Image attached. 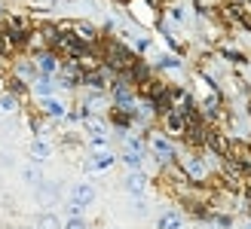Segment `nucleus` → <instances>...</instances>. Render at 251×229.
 Returning a JSON list of instances; mask_svg holds the SVG:
<instances>
[{
    "label": "nucleus",
    "instance_id": "1",
    "mask_svg": "<svg viewBox=\"0 0 251 229\" xmlns=\"http://www.w3.org/2000/svg\"><path fill=\"white\" fill-rule=\"evenodd\" d=\"M71 202H74V205H80V208L92 205V202H95V186L92 183H77V186L71 189Z\"/></svg>",
    "mask_w": 251,
    "mask_h": 229
},
{
    "label": "nucleus",
    "instance_id": "2",
    "mask_svg": "<svg viewBox=\"0 0 251 229\" xmlns=\"http://www.w3.org/2000/svg\"><path fill=\"white\" fill-rule=\"evenodd\" d=\"M144 186H147V177L141 171H132L129 177H126V189H129L132 196H141L144 193Z\"/></svg>",
    "mask_w": 251,
    "mask_h": 229
},
{
    "label": "nucleus",
    "instance_id": "3",
    "mask_svg": "<svg viewBox=\"0 0 251 229\" xmlns=\"http://www.w3.org/2000/svg\"><path fill=\"white\" fill-rule=\"evenodd\" d=\"M181 226H184V220H181V214H175V211L162 214L156 220V229H181Z\"/></svg>",
    "mask_w": 251,
    "mask_h": 229
},
{
    "label": "nucleus",
    "instance_id": "4",
    "mask_svg": "<svg viewBox=\"0 0 251 229\" xmlns=\"http://www.w3.org/2000/svg\"><path fill=\"white\" fill-rule=\"evenodd\" d=\"M166 125H169V132H184V125H187V116L178 110H169L166 113Z\"/></svg>",
    "mask_w": 251,
    "mask_h": 229
},
{
    "label": "nucleus",
    "instance_id": "5",
    "mask_svg": "<svg viewBox=\"0 0 251 229\" xmlns=\"http://www.w3.org/2000/svg\"><path fill=\"white\" fill-rule=\"evenodd\" d=\"M153 153H156L159 159H169V156H172V144H169V137L156 135V137H153Z\"/></svg>",
    "mask_w": 251,
    "mask_h": 229
},
{
    "label": "nucleus",
    "instance_id": "6",
    "mask_svg": "<svg viewBox=\"0 0 251 229\" xmlns=\"http://www.w3.org/2000/svg\"><path fill=\"white\" fill-rule=\"evenodd\" d=\"M31 156H37V159H46V156H52V147H49L46 141H31Z\"/></svg>",
    "mask_w": 251,
    "mask_h": 229
},
{
    "label": "nucleus",
    "instance_id": "7",
    "mask_svg": "<svg viewBox=\"0 0 251 229\" xmlns=\"http://www.w3.org/2000/svg\"><path fill=\"white\" fill-rule=\"evenodd\" d=\"M114 162H117V156H114V153H101V156H98V159L89 165V168H92V171H104V168H110Z\"/></svg>",
    "mask_w": 251,
    "mask_h": 229
},
{
    "label": "nucleus",
    "instance_id": "8",
    "mask_svg": "<svg viewBox=\"0 0 251 229\" xmlns=\"http://www.w3.org/2000/svg\"><path fill=\"white\" fill-rule=\"evenodd\" d=\"M37 229H61V223H58L55 214H43V217L37 220Z\"/></svg>",
    "mask_w": 251,
    "mask_h": 229
},
{
    "label": "nucleus",
    "instance_id": "9",
    "mask_svg": "<svg viewBox=\"0 0 251 229\" xmlns=\"http://www.w3.org/2000/svg\"><path fill=\"white\" fill-rule=\"evenodd\" d=\"M123 162L129 165L132 171H138V168H141V153H132V150H126V156H123Z\"/></svg>",
    "mask_w": 251,
    "mask_h": 229
},
{
    "label": "nucleus",
    "instance_id": "10",
    "mask_svg": "<svg viewBox=\"0 0 251 229\" xmlns=\"http://www.w3.org/2000/svg\"><path fill=\"white\" fill-rule=\"evenodd\" d=\"M25 181H28V183H40V171H37V165H25Z\"/></svg>",
    "mask_w": 251,
    "mask_h": 229
},
{
    "label": "nucleus",
    "instance_id": "11",
    "mask_svg": "<svg viewBox=\"0 0 251 229\" xmlns=\"http://www.w3.org/2000/svg\"><path fill=\"white\" fill-rule=\"evenodd\" d=\"M40 65H43V73H55V58L52 55H40Z\"/></svg>",
    "mask_w": 251,
    "mask_h": 229
},
{
    "label": "nucleus",
    "instance_id": "12",
    "mask_svg": "<svg viewBox=\"0 0 251 229\" xmlns=\"http://www.w3.org/2000/svg\"><path fill=\"white\" fill-rule=\"evenodd\" d=\"M65 229H86V220H83V217H71V220L65 223Z\"/></svg>",
    "mask_w": 251,
    "mask_h": 229
},
{
    "label": "nucleus",
    "instance_id": "13",
    "mask_svg": "<svg viewBox=\"0 0 251 229\" xmlns=\"http://www.w3.org/2000/svg\"><path fill=\"white\" fill-rule=\"evenodd\" d=\"M46 110L52 113V116H61V113H65V110H61V107L55 104V101H46Z\"/></svg>",
    "mask_w": 251,
    "mask_h": 229
}]
</instances>
